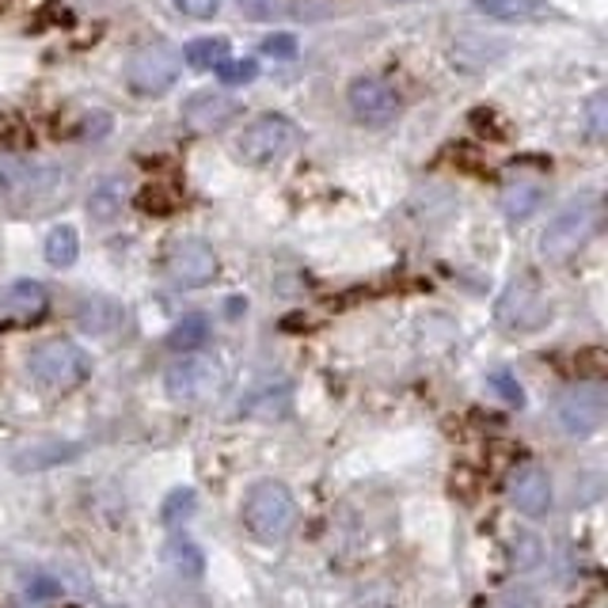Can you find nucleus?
<instances>
[{
    "instance_id": "f8f14e48",
    "label": "nucleus",
    "mask_w": 608,
    "mask_h": 608,
    "mask_svg": "<svg viewBox=\"0 0 608 608\" xmlns=\"http://www.w3.org/2000/svg\"><path fill=\"white\" fill-rule=\"evenodd\" d=\"M236 114H240V103L225 91H195V96L183 103V126L198 137L221 134L225 126H233Z\"/></svg>"
},
{
    "instance_id": "393cba45",
    "label": "nucleus",
    "mask_w": 608,
    "mask_h": 608,
    "mask_svg": "<svg viewBox=\"0 0 608 608\" xmlns=\"http://www.w3.org/2000/svg\"><path fill=\"white\" fill-rule=\"evenodd\" d=\"M137 206H141V213H152V218H172L179 210V195L167 187H145L137 195Z\"/></svg>"
},
{
    "instance_id": "aec40b11",
    "label": "nucleus",
    "mask_w": 608,
    "mask_h": 608,
    "mask_svg": "<svg viewBox=\"0 0 608 608\" xmlns=\"http://www.w3.org/2000/svg\"><path fill=\"white\" fill-rule=\"evenodd\" d=\"M498 202H502V213H506V218H510L513 225H521V221H529L536 210H541L544 190L536 187V183L518 179V183H510V187L502 190V198H498Z\"/></svg>"
},
{
    "instance_id": "20e7f679",
    "label": "nucleus",
    "mask_w": 608,
    "mask_h": 608,
    "mask_svg": "<svg viewBox=\"0 0 608 608\" xmlns=\"http://www.w3.org/2000/svg\"><path fill=\"white\" fill-rule=\"evenodd\" d=\"M27 373L35 376V384L46 392H73L76 384L88 381L91 361H88V353L76 343H69V338H50V343L30 350Z\"/></svg>"
},
{
    "instance_id": "58836bf2",
    "label": "nucleus",
    "mask_w": 608,
    "mask_h": 608,
    "mask_svg": "<svg viewBox=\"0 0 608 608\" xmlns=\"http://www.w3.org/2000/svg\"><path fill=\"white\" fill-rule=\"evenodd\" d=\"M396 4H404V0H396Z\"/></svg>"
},
{
    "instance_id": "a878e982",
    "label": "nucleus",
    "mask_w": 608,
    "mask_h": 608,
    "mask_svg": "<svg viewBox=\"0 0 608 608\" xmlns=\"http://www.w3.org/2000/svg\"><path fill=\"white\" fill-rule=\"evenodd\" d=\"M195 506H198L195 491L179 487V491H172V495H167V502H164V510H160V518H164V525H179V521H187L190 513H195Z\"/></svg>"
},
{
    "instance_id": "dca6fc26",
    "label": "nucleus",
    "mask_w": 608,
    "mask_h": 608,
    "mask_svg": "<svg viewBox=\"0 0 608 608\" xmlns=\"http://www.w3.org/2000/svg\"><path fill=\"white\" fill-rule=\"evenodd\" d=\"M472 8L495 23H544L556 15L548 0H472Z\"/></svg>"
},
{
    "instance_id": "1a4fd4ad",
    "label": "nucleus",
    "mask_w": 608,
    "mask_h": 608,
    "mask_svg": "<svg viewBox=\"0 0 608 608\" xmlns=\"http://www.w3.org/2000/svg\"><path fill=\"white\" fill-rule=\"evenodd\" d=\"M551 305L548 297H544L541 282L533 278V274H525V278L510 282L506 286V294L498 297V323H502L506 331H536L544 320H548Z\"/></svg>"
},
{
    "instance_id": "2f4dec72",
    "label": "nucleus",
    "mask_w": 608,
    "mask_h": 608,
    "mask_svg": "<svg viewBox=\"0 0 608 608\" xmlns=\"http://www.w3.org/2000/svg\"><path fill=\"white\" fill-rule=\"evenodd\" d=\"M472 126L480 129V134H491L495 141H502V137H506L502 122L495 119V111H491V107H475V111H472Z\"/></svg>"
},
{
    "instance_id": "f704fd0d",
    "label": "nucleus",
    "mask_w": 608,
    "mask_h": 608,
    "mask_svg": "<svg viewBox=\"0 0 608 608\" xmlns=\"http://www.w3.org/2000/svg\"><path fill=\"white\" fill-rule=\"evenodd\" d=\"M111 129V119H107L103 111H91L88 119H84V126H80V134L88 137V141H99V137Z\"/></svg>"
},
{
    "instance_id": "9b49d317",
    "label": "nucleus",
    "mask_w": 608,
    "mask_h": 608,
    "mask_svg": "<svg viewBox=\"0 0 608 608\" xmlns=\"http://www.w3.org/2000/svg\"><path fill=\"white\" fill-rule=\"evenodd\" d=\"M167 274H172L179 286H210L218 278V256L206 240L198 236H183V240L172 244L167 251Z\"/></svg>"
},
{
    "instance_id": "7c9ffc66",
    "label": "nucleus",
    "mask_w": 608,
    "mask_h": 608,
    "mask_svg": "<svg viewBox=\"0 0 608 608\" xmlns=\"http://www.w3.org/2000/svg\"><path fill=\"white\" fill-rule=\"evenodd\" d=\"M263 53L266 58H274V61H294L297 58V38L286 35V30H282V35H271L263 42Z\"/></svg>"
},
{
    "instance_id": "c756f323",
    "label": "nucleus",
    "mask_w": 608,
    "mask_h": 608,
    "mask_svg": "<svg viewBox=\"0 0 608 608\" xmlns=\"http://www.w3.org/2000/svg\"><path fill=\"white\" fill-rule=\"evenodd\" d=\"M487 384H491V388H495L498 396H502L510 407H521V404H525V392H521V384L513 381L510 369H495V373L487 376Z\"/></svg>"
},
{
    "instance_id": "473e14b6",
    "label": "nucleus",
    "mask_w": 608,
    "mask_h": 608,
    "mask_svg": "<svg viewBox=\"0 0 608 608\" xmlns=\"http://www.w3.org/2000/svg\"><path fill=\"white\" fill-rule=\"evenodd\" d=\"M172 4L179 8L183 15H190V20H210L221 8V0H172Z\"/></svg>"
},
{
    "instance_id": "39448f33",
    "label": "nucleus",
    "mask_w": 608,
    "mask_h": 608,
    "mask_svg": "<svg viewBox=\"0 0 608 608\" xmlns=\"http://www.w3.org/2000/svg\"><path fill=\"white\" fill-rule=\"evenodd\" d=\"M297 141H301V129H297L294 122L282 119V114H263V119L248 122V126L240 129L233 152H236V160H244V164L266 167V164L286 160L289 152L297 149Z\"/></svg>"
},
{
    "instance_id": "4468645a",
    "label": "nucleus",
    "mask_w": 608,
    "mask_h": 608,
    "mask_svg": "<svg viewBox=\"0 0 608 608\" xmlns=\"http://www.w3.org/2000/svg\"><path fill=\"white\" fill-rule=\"evenodd\" d=\"M50 308V294H46L42 282H12V286L0 294V320H12V323H35L46 315Z\"/></svg>"
},
{
    "instance_id": "4c0bfd02",
    "label": "nucleus",
    "mask_w": 608,
    "mask_h": 608,
    "mask_svg": "<svg viewBox=\"0 0 608 608\" xmlns=\"http://www.w3.org/2000/svg\"><path fill=\"white\" fill-rule=\"evenodd\" d=\"M8 8H12V0H0V12H8Z\"/></svg>"
},
{
    "instance_id": "f3484780",
    "label": "nucleus",
    "mask_w": 608,
    "mask_h": 608,
    "mask_svg": "<svg viewBox=\"0 0 608 608\" xmlns=\"http://www.w3.org/2000/svg\"><path fill=\"white\" fill-rule=\"evenodd\" d=\"M129 202V183L122 175H107L91 187L88 195V218L91 221H114L122 213V206Z\"/></svg>"
},
{
    "instance_id": "bb28decb",
    "label": "nucleus",
    "mask_w": 608,
    "mask_h": 608,
    "mask_svg": "<svg viewBox=\"0 0 608 608\" xmlns=\"http://www.w3.org/2000/svg\"><path fill=\"white\" fill-rule=\"evenodd\" d=\"M30 141L35 134L20 114H0V149H27Z\"/></svg>"
},
{
    "instance_id": "c9c22d12",
    "label": "nucleus",
    "mask_w": 608,
    "mask_h": 608,
    "mask_svg": "<svg viewBox=\"0 0 608 608\" xmlns=\"http://www.w3.org/2000/svg\"><path fill=\"white\" fill-rule=\"evenodd\" d=\"M240 8L251 15V20H271L282 8V0H240Z\"/></svg>"
},
{
    "instance_id": "0eeeda50",
    "label": "nucleus",
    "mask_w": 608,
    "mask_h": 608,
    "mask_svg": "<svg viewBox=\"0 0 608 608\" xmlns=\"http://www.w3.org/2000/svg\"><path fill=\"white\" fill-rule=\"evenodd\" d=\"M126 80L137 96H164L179 80V53L164 42L137 46L126 61Z\"/></svg>"
},
{
    "instance_id": "f257e3e1",
    "label": "nucleus",
    "mask_w": 608,
    "mask_h": 608,
    "mask_svg": "<svg viewBox=\"0 0 608 608\" xmlns=\"http://www.w3.org/2000/svg\"><path fill=\"white\" fill-rule=\"evenodd\" d=\"M69 190V175L61 167L30 164L15 152H0V210L38 213L53 206Z\"/></svg>"
},
{
    "instance_id": "72a5a7b5",
    "label": "nucleus",
    "mask_w": 608,
    "mask_h": 608,
    "mask_svg": "<svg viewBox=\"0 0 608 608\" xmlns=\"http://www.w3.org/2000/svg\"><path fill=\"white\" fill-rule=\"evenodd\" d=\"M27 597H30V601H46V597H61V582H58V579H30Z\"/></svg>"
},
{
    "instance_id": "2eb2a0df",
    "label": "nucleus",
    "mask_w": 608,
    "mask_h": 608,
    "mask_svg": "<svg viewBox=\"0 0 608 608\" xmlns=\"http://www.w3.org/2000/svg\"><path fill=\"white\" fill-rule=\"evenodd\" d=\"M76 323H80V331H88V335H114V331L126 323V308L107 294H91L76 305Z\"/></svg>"
},
{
    "instance_id": "e433bc0d",
    "label": "nucleus",
    "mask_w": 608,
    "mask_h": 608,
    "mask_svg": "<svg viewBox=\"0 0 608 608\" xmlns=\"http://www.w3.org/2000/svg\"><path fill=\"white\" fill-rule=\"evenodd\" d=\"M502 608H536V597L533 594H513V597H506Z\"/></svg>"
},
{
    "instance_id": "9d476101",
    "label": "nucleus",
    "mask_w": 608,
    "mask_h": 608,
    "mask_svg": "<svg viewBox=\"0 0 608 608\" xmlns=\"http://www.w3.org/2000/svg\"><path fill=\"white\" fill-rule=\"evenodd\" d=\"M346 103H350L353 119L365 122V126H384L399 111V96L381 76H353L350 88H346Z\"/></svg>"
},
{
    "instance_id": "4be33fe9",
    "label": "nucleus",
    "mask_w": 608,
    "mask_h": 608,
    "mask_svg": "<svg viewBox=\"0 0 608 608\" xmlns=\"http://www.w3.org/2000/svg\"><path fill=\"white\" fill-rule=\"evenodd\" d=\"M46 263L50 266H73L76 263V256H80V236H76V228L73 225H58V228H50L46 233Z\"/></svg>"
},
{
    "instance_id": "f03ea898",
    "label": "nucleus",
    "mask_w": 608,
    "mask_h": 608,
    "mask_svg": "<svg viewBox=\"0 0 608 608\" xmlns=\"http://www.w3.org/2000/svg\"><path fill=\"white\" fill-rule=\"evenodd\" d=\"M601 221H605V206L601 198L586 195V198H571L556 218L548 221L541 236V256L544 263L551 266H563L601 233Z\"/></svg>"
},
{
    "instance_id": "5701e85b",
    "label": "nucleus",
    "mask_w": 608,
    "mask_h": 608,
    "mask_svg": "<svg viewBox=\"0 0 608 608\" xmlns=\"http://www.w3.org/2000/svg\"><path fill=\"white\" fill-rule=\"evenodd\" d=\"M228 58V42L225 38H195V42L183 50V61L198 73H213L221 61Z\"/></svg>"
},
{
    "instance_id": "7ed1b4c3",
    "label": "nucleus",
    "mask_w": 608,
    "mask_h": 608,
    "mask_svg": "<svg viewBox=\"0 0 608 608\" xmlns=\"http://www.w3.org/2000/svg\"><path fill=\"white\" fill-rule=\"evenodd\" d=\"M244 525H248L251 536H259L263 544H278L294 533L297 525V502L289 495L286 483L278 480H263L244 495V510H240Z\"/></svg>"
},
{
    "instance_id": "cd10ccee",
    "label": "nucleus",
    "mask_w": 608,
    "mask_h": 608,
    "mask_svg": "<svg viewBox=\"0 0 608 608\" xmlns=\"http://www.w3.org/2000/svg\"><path fill=\"white\" fill-rule=\"evenodd\" d=\"M218 76H221V84L236 88V84H251V80H256L259 65H256V58H225L218 65Z\"/></svg>"
},
{
    "instance_id": "b1692460",
    "label": "nucleus",
    "mask_w": 608,
    "mask_h": 608,
    "mask_svg": "<svg viewBox=\"0 0 608 608\" xmlns=\"http://www.w3.org/2000/svg\"><path fill=\"white\" fill-rule=\"evenodd\" d=\"M73 445H35V449L30 452H20V457H15V468H20V472H35V468H46V464H58V460H69L73 457Z\"/></svg>"
},
{
    "instance_id": "ddd939ff",
    "label": "nucleus",
    "mask_w": 608,
    "mask_h": 608,
    "mask_svg": "<svg viewBox=\"0 0 608 608\" xmlns=\"http://www.w3.org/2000/svg\"><path fill=\"white\" fill-rule=\"evenodd\" d=\"M510 502L525 518H544L551 510V480L541 464H521L510 475Z\"/></svg>"
},
{
    "instance_id": "423d86ee",
    "label": "nucleus",
    "mask_w": 608,
    "mask_h": 608,
    "mask_svg": "<svg viewBox=\"0 0 608 608\" xmlns=\"http://www.w3.org/2000/svg\"><path fill=\"white\" fill-rule=\"evenodd\" d=\"M608 414V392L601 381H582L571 384L563 396L556 399V422L563 434L571 437H590L605 426Z\"/></svg>"
},
{
    "instance_id": "a211bd4d",
    "label": "nucleus",
    "mask_w": 608,
    "mask_h": 608,
    "mask_svg": "<svg viewBox=\"0 0 608 608\" xmlns=\"http://www.w3.org/2000/svg\"><path fill=\"white\" fill-rule=\"evenodd\" d=\"M210 335H213L210 315H206V312H187L172 331H167V346H172L175 353H195V350H202V346L210 343Z\"/></svg>"
},
{
    "instance_id": "412c9836",
    "label": "nucleus",
    "mask_w": 608,
    "mask_h": 608,
    "mask_svg": "<svg viewBox=\"0 0 608 608\" xmlns=\"http://www.w3.org/2000/svg\"><path fill=\"white\" fill-rule=\"evenodd\" d=\"M164 567L175 574V579L198 582V579L206 574V556H202V548H198V544H190V541H172V544L164 548Z\"/></svg>"
},
{
    "instance_id": "6e6552de",
    "label": "nucleus",
    "mask_w": 608,
    "mask_h": 608,
    "mask_svg": "<svg viewBox=\"0 0 608 608\" xmlns=\"http://www.w3.org/2000/svg\"><path fill=\"white\" fill-rule=\"evenodd\" d=\"M225 384V373L213 358H202V353H183L179 361H172L164 373V388L172 399H183V404H202L213 392Z\"/></svg>"
},
{
    "instance_id": "c85d7f7f",
    "label": "nucleus",
    "mask_w": 608,
    "mask_h": 608,
    "mask_svg": "<svg viewBox=\"0 0 608 608\" xmlns=\"http://www.w3.org/2000/svg\"><path fill=\"white\" fill-rule=\"evenodd\" d=\"M586 129H590V141H597V145L608 137V96L605 91H597V96L586 103Z\"/></svg>"
},
{
    "instance_id": "6ab92c4d",
    "label": "nucleus",
    "mask_w": 608,
    "mask_h": 608,
    "mask_svg": "<svg viewBox=\"0 0 608 608\" xmlns=\"http://www.w3.org/2000/svg\"><path fill=\"white\" fill-rule=\"evenodd\" d=\"M244 414H251V419H282V414L289 411V384H263V388H256L248 399L240 404Z\"/></svg>"
}]
</instances>
